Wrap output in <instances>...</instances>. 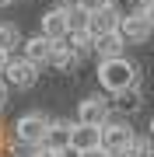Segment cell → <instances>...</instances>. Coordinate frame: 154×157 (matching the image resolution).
Instances as JSON below:
<instances>
[{
	"label": "cell",
	"mask_w": 154,
	"mask_h": 157,
	"mask_svg": "<svg viewBox=\"0 0 154 157\" xmlns=\"http://www.w3.org/2000/svg\"><path fill=\"white\" fill-rule=\"evenodd\" d=\"M98 84H102V91H109V94H119L126 87H137V67L126 56L98 59Z\"/></svg>",
	"instance_id": "6da1fadb"
},
{
	"label": "cell",
	"mask_w": 154,
	"mask_h": 157,
	"mask_svg": "<svg viewBox=\"0 0 154 157\" xmlns=\"http://www.w3.org/2000/svg\"><path fill=\"white\" fill-rule=\"evenodd\" d=\"M49 129V119L42 112H28L14 122V140L18 143H28V147H42V136Z\"/></svg>",
	"instance_id": "7a4b0ae2"
},
{
	"label": "cell",
	"mask_w": 154,
	"mask_h": 157,
	"mask_svg": "<svg viewBox=\"0 0 154 157\" xmlns=\"http://www.w3.org/2000/svg\"><path fill=\"white\" fill-rule=\"evenodd\" d=\"M0 80H4L7 87H32L35 80H39V67L35 63H28V59H7V67H4V73H0Z\"/></svg>",
	"instance_id": "3957f363"
},
{
	"label": "cell",
	"mask_w": 154,
	"mask_h": 157,
	"mask_svg": "<svg viewBox=\"0 0 154 157\" xmlns=\"http://www.w3.org/2000/svg\"><path fill=\"white\" fill-rule=\"evenodd\" d=\"M133 136H137V133H133L126 122H105L102 126V150H109L112 157H119L126 147L133 143Z\"/></svg>",
	"instance_id": "277c9868"
},
{
	"label": "cell",
	"mask_w": 154,
	"mask_h": 157,
	"mask_svg": "<svg viewBox=\"0 0 154 157\" xmlns=\"http://www.w3.org/2000/svg\"><path fill=\"white\" fill-rule=\"evenodd\" d=\"M151 32H154V25L147 21V11H130L119 17V35L126 42H144Z\"/></svg>",
	"instance_id": "5b68a950"
},
{
	"label": "cell",
	"mask_w": 154,
	"mask_h": 157,
	"mask_svg": "<svg viewBox=\"0 0 154 157\" xmlns=\"http://www.w3.org/2000/svg\"><path fill=\"white\" fill-rule=\"evenodd\" d=\"M77 122H81V126H105V122H109V101L98 98V94L84 98V101L77 105Z\"/></svg>",
	"instance_id": "8992f818"
},
{
	"label": "cell",
	"mask_w": 154,
	"mask_h": 157,
	"mask_svg": "<svg viewBox=\"0 0 154 157\" xmlns=\"http://www.w3.org/2000/svg\"><path fill=\"white\" fill-rule=\"evenodd\" d=\"M70 136H74V122L56 119V122H49L46 136H42V147L53 150V154H60V150H67V147H70Z\"/></svg>",
	"instance_id": "52a82bcc"
},
{
	"label": "cell",
	"mask_w": 154,
	"mask_h": 157,
	"mask_svg": "<svg viewBox=\"0 0 154 157\" xmlns=\"http://www.w3.org/2000/svg\"><path fill=\"white\" fill-rule=\"evenodd\" d=\"M70 147L81 154L95 150V147H102V126H81L74 122V136H70Z\"/></svg>",
	"instance_id": "ba28073f"
},
{
	"label": "cell",
	"mask_w": 154,
	"mask_h": 157,
	"mask_svg": "<svg viewBox=\"0 0 154 157\" xmlns=\"http://www.w3.org/2000/svg\"><path fill=\"white\" fill-rule=\"evenodd\" d=\"M119 11L116 7H105V11H95L91 14V25H88V35L98 39V35H109V32H119Z\"/></svg>",
	"instance_id": "9c48e42d"
},
{
	"label": "cell",
	"mask_w": 154,
	"mask_h": 157,
	"mask_svg": "<svg viewBox=\"0 0 154 157\" xmlns=\"http://www.w3.org/2000/svg\"><path fill=\"white\" fill-rule=\"evenodd\" d=\"M67 11L63 7H53V11H46L42 14V35L46 39H53V42H60V39H67Z\"/></svg>",
	"instance_id": "30bf717a"
},
{
	"label": "cell",
	"mask_w": 154,
	"mask_h": 157,
	"mask_svg": "<svg viewBox=\"0 0 154 157\" xmlns=\"http://www.w3.org/2000/svg\"><path fill=\"white\" fill-rule=\"evenodd\" d=\"M123 45H126V39L119 32H109V35H98L91 42V49L98 52V59H116V56H123Z\"/></svg>",
	"instance_id": "8fae6325"
},
{
	"label": "cell",
	"mask_w": 154,
	"mask_h": 157,
	"mask_svg": "<svg viewBox=\"0 0 154 157\" xmlns=\"http://www.w3.org/2000/svg\"><path fill=\"white\" fill-rule=\"evenodd\" d=\"M53 39H46V35H35V39H28L25 42V59L28 63H35V67H42V63H49V56H53Z\"/></svg>",
	"instance_id": "7c38bea8"
},
{
	"label": "cell",
	"mask_w": 154,
	"mask_h": 157,
	"mask_svg": "<svg viewBox=\"0 0 154 157\" xmlns=\"http://www.w3.org/2000/svg\"><path fill=\"white\" fill-rule=\"evenodd\" d=\"M77 63H81V56H77V52L74 49H70V45L67 42H56V45H53V56H49V67H56V70H70V67H77Z\"/></svg>",
	"instance_id": "4fadbf2b"
},
{
	"label": "cell",
	"mask_w": 154,
	"mask_h": 157,
	"mask_svg": "<svg viewBox=\"0 0 154 157\" xmlns=\"http://www.w3.org/2000/svg\"><path fill=\"white\" fill-rule=\"evenodd\" d=\"M119 157H154V140L151 136H133V143L126 147Z\"/></svg>",
	"instance_id": "5bb4252c"
},
{
	"label": "cell",
	"mask_w": 154,
	"mask_h": 157,
	"mask_svg": "<svg viewBox=\"0 0 154 157\" xmlns=\"http://www.w3.org/2000/svg\"><path fill=\"white\" fill-rule=\"evenodd\" d=\"M88 25H91V14H88L81 4L67 11V28H70V32H88ZM70 32H67V35H70Z\"/></svg>",
	"instance_id": "9a60e30c"
},
{
	"label": "cell",
	"mask_w": 154,
	"mask_h": 157,
	"mask_svg": "<svg viewBox=\"0 0 154 157\" xmlns=\"http://www.w3.org/2000/svg\"><path fill=\"white\" fill-rule=\"evenodd\" d=\"M137 105H140V94H137V87H126L116 94V108L119 112H137Z\"/></svg>",
	"instance_id": "2e32d148"
},
{
	"label": "cell",
	"mask_w": 154,
	"mask_h": 157,
	"mask_svg": "<svg viewBox=\"0 0 154 157\" xmlns=\"http://www.w3.org/2000/svg\"><path fill=\"white\" fill-rule=\"evenodd\" d=\"M14 45H18V28H14V25H0V49L11 52Z\"/></svg>",
	"instance_id": "e0dca14e"
},
{
	"label": "cell",
	"mask_w": 154,
	"mask_h": 157,
	"mask_svg": "<svg viewBox=\"0 0 154 157\" xmlns=\"http://www.w3.org/2000/svg\"><path fill=\"white\" fill-rule=\"evenodd\" d=\"M81 7H84L88 14H95V11H105V7H112V0H81Z\"/></svg>",
	"instance_id": "ac0fdd59"
},
{
	"label": "cell",
	"mask_w": 154,
	"mask_h": 157,
	"mask_svg": "<svg viewBox=\"0 0 154 157\" xmlns=\"http://www.w3.org/2000/svg\"><path fill=\"white\" fill-rule=\"evenodd\" d=\"M81 157H112V154L102 150V147H95V150H88V154H81Z\"/></svg>",
	"instance_id": "d6986e66"
},
{
	"label": "cell",
	"mask_w": 154,
	"mask_h": 157,
	"mask_svg": "<svg viewBox=\"0 0 154 157\" xmlns=\"http://www.w3.org/2000/svg\"><path fill=\"white\" fill-rule=\"evenodd\" d=\"M4 108H7V84L0 80V112H4Z\"/></svg>",
	"instance_id": "ffe728a7"
},
{
	"label": "cell",
	"mask_w": 154,
	"mask_h": 157,
	"mask_svg": "<svg viewBox=\"0 0 154 157\" xmlns=\"http://www.w3.org/2000/svg\"><path fill=\"white\" fill-rule=\"evenodd\" d=\"M130 4H133V11H144V7H151L154 0H130Z\"/></svg>",
	"instance_id": "44dd1931"
},
{
	"label": "cell",
	"mask_w": 154,
	"mask_h": 157,
	"mask_svg": "<svg viewBox=\"0 0 154 157\" xmlns=\"http://www.w3.org/2000/svg\"><path fill=\"white\" fill-rule=\"evenodd\" d=\"M32 157H56V154H53V150H46V147H35V154Z\"/></svg>",
	"instance_id": "7402d4cb"
},
{
	"label": "cell",
	"mask_w": 154,
	"mask_h": 157,
	"mask_svg": "<svg viewBox=\"0 0 154 157\" xmlns=\"http://www.w3.org/2000/svg\"><path fill=\"white\" fill-rule=\"evenodd\" d=\"M56 157H81V150H74V147H67V150H60Z\"/></svg>",
	"instance_id": "603a6c76"
},
{
	"label": "cell",
	"mask_w": 154,
	"mask_h": 157,
	"mask_svg": "<svg viewBox=\"0 0 154 157\" xmlns=\"http://www.w3.org/2000/svg\"><path fill=\"white\" fill-rule=\"evenodd\" d=\"M7 59H11V52H4V49H0V73H4V67H7Z\"/></svg>",
	"instance_id": "cb8c5ba5"
},
{
	"label": "cell",
	"mask_w": 154,
	"mask_h": 157,
	"mask_svg": "<svg viewBox=\"0 0 154 157\" xmlns=\"http://www.w3.org/2000/svg\"><path fill=\"white\" fill-rule=\"evenodd\" d=\"M81 4V0H60V7H63V11H70V7H77Z\"/></svg>",
	"instance_id": "d4e9b609"
},
{
	"label": "cell",
	"mask_w": 154,
	"mask_h": 157,
	"mask_svg": "<svg viewBox=\"0 0 154 157\" xmlns=\"http://www.w3.org/2000/svg\"><path fill=\"white\" fill-rule=\"evenodd\" d=\"M147 136H151V140H154V119H151V126H147Z\"/></svg>",
	"instance_id": "484cf974"
},
{
	"label": "cell",
	"mask_w": 154,
	"mask_h": 157,
	"mask_svg": "<svg viewBox=\"0 0 154 157\" xmlns=\"http://www.w3.org/2000/svg\"><path fill=\"white\" fill-rule=\"evenodd\" d=\"M7 4H14V0H0V7H7Z\"/></svg>",
	"instance_id": "4316f807"
}]
</instances>
